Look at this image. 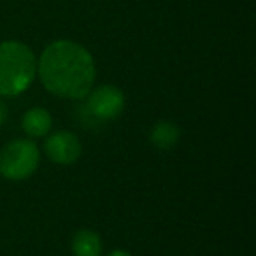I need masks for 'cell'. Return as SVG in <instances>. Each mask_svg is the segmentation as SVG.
<instances>
[{"mask_svg":"<svg viewBox=\"0 0 256 256\" xmlns=\"http://www.w3.org/2000/svg\"><path fill=\"white\" fill-rule=\"evenodd\" d=\"M39 148L28 139H14L0 150V176L9 181H23L37 170Z\"/></svg>","mask_w":256,"mask_h":256,"instance_id":"3","label":"cell"},{"mask_svg":"<svg viewBox=\"0 0 256 256\" xmlns=\"http://www.w3.org/2000/svg\"><path fill=\"white\" fill-rule=\"evenodd\" d=\"M37 72L34 51L20 40L0 42V96L22 95Z\"/></svg>","mask_w":256,"mask_h":256,"instance_id":"2","label":"cell"},{"mask_svg":"<svg viewBox=\"0 0 256 256\" xmlns=\"http://www.w3.org/2000/svg\"><path fill=\"white\" fill-rule=\"evenodd\" d=\"M51 124H53V120H51V114L48 112L42 107H34V109L26 110L23 114V132L28 137H44L50 134Z\"/></svg>","mask_w":256,"mask_h":256,"instance_id":"6","label":"cell"},{"mask_svg":"<svg viewBox=\"0 0 256 256\" xmlns=\"http://www.w3.org/2000/svg\"><path fill=\"white\" fill-rule=\"evenodd\" d=\"M74 256H102V238L96 232L82 228L72 238Z\"/></svg>","mask_w":256,"mask_h":256,"instance_id":"7","label":"cell"},{"mask_svg":"<svg viewBox=\"0 0 256 256\" xmlns=\"http://www.w3.org/2000/svg\"><path fill=\"white\" fill-rule=\"evenodd\" d=\"M8 121V107H6V104L0 100V126Z\"/></svg>","mask_w":256,"mask_h":256,"instance_id":"9","label":"cell"},{"mask_svg":"<svg viewBox=\"0 0 256 256\" xmlns=\"http://www.w3.org/2000/svg\"><path fill=\"white\" fill-rule=\"evenodd\" d=\"M86 109L96 120L109 121L118 118L124 109V95L120 88L112 84H104L88 93Z\"/></svg>","mask_w":256,"mask_h":256,"instance_id":"4","label":"cell"},{"mask_svg":"<svg viewBox=\"0 0 256 256\" xmlns=\"http://www.w3.org/2000/svg\"><path fill=\"white\" fill-rule=\"evenodd\" d=\"M44 150L53 164L70 165L79 160L82 148L78 136H74L68 130H58V132L48 136L46 142H44Z\"/></svg>","mask_w":256,"mask_h":256,"instance_id":"5","label":"cell"},{"mask_svg":"<svg viewBox=\"0 0 256 256\" xmlns=\"http://www.w3.org/2000/svg\"><path fill=\"white\" fill-rule=\"evenodd\" d=\"M107 256H132L128 251H124V249H114V251H110Z\"/></svg>","mask_w":256,"mask_h":256,"instance_id":"10","label":"cell"},{"mask_svg":"<svg viewBox=\"0 0 256 256\" xmlns=\"http://www.w3.org/2000/svg\"><path fill=\"white\" fill-rule=\"evenodd\" d=\"M179 137H181V130H179L178 124L170 123V121H160L151 128L150 140L154 148L158 150H172L176 144L179 142Z\"/></svg>","mask_w":256,"mask_h":256,"instance_id":"8","label":"cell"},{"mask_svg":"<svg viewBox=\"0 0 256 256\" xmlns=\"http://www.w3.org/2000/svg\"><path fill=\"white\" fill-rule=\"evenodd\" d=\"M37 74L50 93L62 98L81 100L93 90L96 68L93 56L74 40H54L37 62Z\"/></svg>","mask_w":256,"mask_h":256,"instance_id":"1","label":"cell"}]
</instances>
